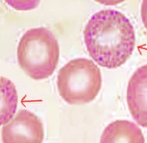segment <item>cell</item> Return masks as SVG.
I'll return each instance as SVG.
<instances>
[{
    "label": "cell",
    "mask_w": 147,
    "mask_h": 143,
    "mask_svg": "<svg viewBox=\"0 0 147 143\" xmlns=\"http://www.w3.org/2000/svg\"><path fill=\"white\" fill-rule=\"evenodd\" d=\"M88 53L99 66L115 69L127 61L136 46V33L130 20L114 9L92 15L84 30Z\"/></svg>",
    "instance_id": "cell-1"
},
{
    "label": "cell",
    "mask_w": 147,
    "mask_h": 143,
    "mask_svg": "<svg viewBox=\"0 0 147 143\" xmlns=\"http://www.w3.org/2000/svg\"><path fill=\"white\" fill-rule=\"evenodd\" d=\"M59 57V44L51 31L37 28L26 31L17 47L20 67L34 80L48 78L53 74Z\"/></svg>",
    "instance_id": "cell-2"
},
{
    "label": "cell",
    "mask_w": 147,
    "mask_h": 143,
    "mask_svg": "<svg viewBox=\"0 0 147 143\" xmlns=\"http://www.w3.org/2000/svg\"><path fill=\"white\" fill-rule=\"evenodd\" d=\"M102 86V75L95 63L85 58L72 59L59 70L57 87L69 104L82 105L96 98Z\"/></svg>",
    "instance_id": "cell-3"
},
{
    "label": "cell",
    "mask_w": 147,
    "mask_h": 143,
    "mask_svg": "<svg viewBox=\"0 0 147 143\" xmlns=\"http://www.w3.org/2000/svg\"><path fill=\"white\" fill-rule=\"evenodd\" d=\"M44 129L42 121L26 109L17 113L2 129L3 143H42Z\"/></svg>",
    "instance_id": "cell-4"
},
{
    "label": "cell",
    "mask_w": 147,
    "mask_h": 143,
    "mask_svg": "<svg viewBox=\"0 0 147 143\" xmlns=\"http://www.w3.org/2000/svg\"><path fill=\"white\" fill-rule=\"evenodd\" d=\"M127 103L134 120L142 127H147V65L138 68L130 78Z\"/></svg>",
    "instance_id": "cell-5"
},
{
    "label": "cell",
    "mask_w": 147,
    "mask_h": 143,
    "mask_svg": "<svg viewBox=\"0 0 147 143\" xmlns=\"http://www.w3.org/2000/svg\"><path fill=\"white\" fill-rule=\"evenodd\" d=\"M99 143H145L141 129L129 121L119 120L105 128Z\"/></svg>",
    "instance_id": "cell-6"
},
{
    "label": "cell",
    "mask_w": 147,
    "mask_h": 143,
    "mask_svg": "<svg viewBox=\"0 0 147 143\" xmlns=\"http://www.w3.org/2000/svg\"><path fill=\"white\" fill-rule=\"evenodd\" d=\"M17 95L14 84L1 78V124L6 125L11 120L17 109Z\"/></svg>",
    "instance_id": "cell-7"
},
{
    "label": "cell",
    "mask_w": 147,
    "mask_h": 143,
    "mask_svg": "<svg viewBox=\"0 0 147 143\" xmlns=\"http://www.w3.org/2000/svg\"><path fill=\"white\" fill-rule=\"evenodd\" d=\"M141 17L145 28L147 29V0H144L142 3Z\"/></svg>",
    "instance_id": "cell-8"
}]
</instances>
